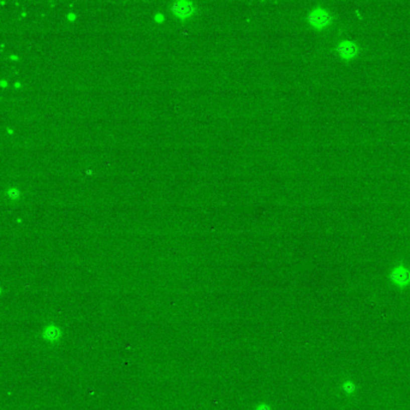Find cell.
Here are the masks:
<instances>
[{
    "label": "cell",
    "mask_w": 410,
    "mask_h": 410,
    "mask_svg": "<svg viewBox=\"0 0 410 410\" xmlns=\"http://www.w3.org/2000/svg\"><path fill=\"white\" fill-rule=\"evenodd\" d=\"M174 11L178 15V16L187 17L193 14L194 8L193 5L189 4V3H177V4L174 6Z\"/></svg>",
    "instance_id": "obj_4"
},
{
    "label": "cell",
    "mask_w": 410,
    "mask_h": 410,
    "mask_svg": "<svg viewBox=\"0 0 410 410\" xmlns=\"http://www.w3.org/2000/svg\"><path fill=\"white\" fill-rule=\"evenodd\" d=\"M336 52L338 54V57L343 60H351L354 58H356L358 56V52H360V48L354 41L350 40H343L337 45L336 47Z\"/></svg>",
    "instance_id": "obj_2"
},
{
    "label": "cell",
    "mask_w": 410,
    "mask_h": 410,
    "mask_svg": "<svg viewBox=\"0 0 410 410\" xmlns=\"http://www.w3.org/2000/svg\"><path fill=\"white\" fill-rule=\"evenodd\" d=\"M261 410H268V408L267 406H261Z\"/></svg>",
    "instance_id": "obj_5"
},
{
    "label": "cell",
    "mask_w": 410,
    "mask_h": 410,
    "mask_svg": "<svg viewBox=\"0 0 410 410\" xmlns=\"http://www.w3.org/2000/svg\"><path fill=\"white\" fill-rule=\"evenodd\" d=\"M307 21H308L309 26H311L312 28H314L317 30H323L331 26V23H332V21H333V17H332V15H331L330 12L326 10V9L315 8L308 14V16H307Z\"/></svg>",
    "instance_id": "obj_1"
},
{
    "label": "cell",
    "mask_w": 410,
    "mask_h": 410,
    "mask_svg": "<svg viewBox=\"0 0 410 410\" xmlns=\"http://www.w3.org/2000/svg\"><path fill=\"white\" fill-rule=\"evenodd\" d=\"M390 277L394 284L399 285V287H405V285L410 284V269L404 266H397L391 272Z\"/></svg>",
    "instance_id": "obj_3"
}]
</instances>
